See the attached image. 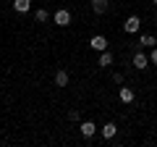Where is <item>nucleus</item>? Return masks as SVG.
Listing matches in <instances>:
<instances>
[{
    "label": "nucleus",
    "instance_id": "nucleus-13",
    "mask_svg": "<svg viewBox=\"0 0 157 147\" xmlns=\"http://www.w3.org/2000/svg\"><path fill=\"white\" fill-rule=\"evenodd\" d=\"M37 21H39V24L47 21V11H45V8H39V11H37Z\"/></svg>",
    "mask_w": 157,
    "mask_h": 147
},
{
    "label": "nucleus",
    "instance_id": "nucleus-14",
    "mask_svg": "<svg viewBox=\"0 0 157 147\" xmlns=\"http://www.w3.org/2000/svg\"><path fill=\"white\" fill-rule=\"evenodd\" d=\"M149 58H152V63L157 66V47H152V55H149Z\"/></svg>",
    "mask_w": 157,
    "mask_h": 147
},
{
    "label": "nucleus",
    "instance_id": "nucleus-2",
    "mask_svg": "<svg viewBox=\"0 0 157 147\" xmlns=\"http://www.w3.org/2000/svg\"><path fill=\"white\" fill-rule=\"evenodd\" d=\"M89 47H92V50H97V53H102V50H107V40L102 37V34H94V37L89 40Z\"/></svg>",
    "mask_w": 157,
    "mask_h": 147
},
{
    "label": "nucleus",
    "instance_id": "nucleus-6",
    "mask_svg": "<svg viewBox=\"0 0 157 147\" xmlns=\"http://www.w3.org/2000/svg\"><path fill=\"white\" fill-rule=\"evenodd\" d=\"M134 89H131V87H121V102H126V105H128V102H134Z\"/></svg>",
    "mask_w": 157,
    "mask_h": 147
},
{
    "label": "nucleus",
    "instance_id": "nucleus-8",
    "mask_svg": "<svg viewBox=\"0 0 157 147\" xmlns=\"http://www.w3.org/2000/svg\"><path fill=\"white\" fill-rule=\"evenodd\" d=\"M147 63H149V58H147L141 50L134 53V66H136V68H147Z\"/></svg>",
    "mask_w": 157,
    "mask_h": 147
},
{
    "label": "nucleus",
    "instance_id": "nucleus-10",
    "mask_svg": "<svg viewBox=\"0 0 157 147\" xmlns=\"http://www.w3.org/2000/svg\"><path fill=\"white\" fill-rule=\"evenodd\" d=\"M92 11L94 13H105L107 11V0H92Z\"/></svg>",
    "mask_w": 157,
    "mask_h": 147
},
{
    "label": "nucleus",
    "instance_id": "nucleus-4",
    "mask_svg": "<svg viewBox=\"0 0 157 147\" xmlns=\"http://www.w3.org/2000/svg\"><path fill=\"white\" fill-rule=\"evenodd\" d=\"M115 134H118V126L113 124V121H107V124L102 126V137H105V139H113Z\"/></svg>",
    "mask_w": 157,
    "mask_h": 147
},
{
    "label": "nucleus",
    "instance_id": "nucleus-1",
    "mask_svg": "<svg viewBox=\"0 0 157 147\" xmlns=\"http://www.w3.org/2000/svg\"><path fill=\"white\" fill-rule=\"evenodd\" d=\"M123 29H126L128 34H136V32L141 29V18H139V16H128V18H126V24H123Z\"/></svg>",
    "mask_w": 157,
    "mask_h": 147
},
{
    "label": "nucleus",
    "instance_id": "nucleus-3",
    "mask_svg": "<svg viewBox=\"0 0 157 147\" xmlns=\"http://www.w3.org/2000/svg\"><path fill=\"white\" fill-rule=\"evenodd\" d=\"M78 131H81V134H84L86 139H89V137H94V131H97V126H94V121H84V124L78 126Z\"/></svg>",
    "mask_w": 157,
    "mask_h": 147
},
{
    "label": "nucleus",
    "instance_id": "nucleus-9",
    "mask_svg": "<svg viewBox=\"0 0 157 147\" xmlns=\"http://www.w3.org/2000/svg\"><path fill=\"white\" fill-rule=\"evenodd\" d=\"M68 81H71L68 71H58V74H55V84H58V87H68Z\"/></svg>",
    "mask_w": 157,
    "mask_h": 147
},
{
    "label": "nucleus",
    "instance_id": "nucleus-12",
    "mask_svg": "<svg viewBox=\"0 0 157 147\" xmlns=\"http://www.w3.org/2000/svg\"><path fill=\"white\" fill-rule=\"evenodd\" d=\"M141 47H155L157 45V40H155V34H144V37H141V42H139Z\"/></svg>",
    "mask_w": 157,
    "mask_h": 147
},
{
    "label": "nucleus",
    "instance_id": "nucleus-5",
    "mask_svg": "<svg viewBox=\"0 0 157 147\" xmlns=\"http://www.w3.org/2000/svg\"><path fill=\"white\" fill-rule=\"evenodd\" d=\"M55 24L58 26H68V24H71V13L68 11H58L55 13Z\"/></svg>",
    "mask_w": 157,
    "mask_h": 147
},
{
    "label": "nucleus",
    "instance_id": "nucleus-11",
    "mask_svg": "<svg viewBox=\"0 0 157 147\" xmlns=\"http://www.w3.org/2000/svg\"><path fill=\"white\" fill-rule=\"evenodd\" d=\"M110 63H113V55H110L107 50H102V53H100V63H97V66L105 68V66H110Z\"/></svg>",
    "mask_w": 157,
    "mask_h": 147
},
{
    "label": "nucleus",
    "instance_id": "nucleus-15",
    "mask_svg": "<svg viewBox=\"0 0 157 147\" xmlns=\"http://www.w3.org/2000/svg\"><path fill=\"white\" fill-rule=\"evenodd\" d=\"M152 3H155V6H157V0H152Z\"/></svg>",
    "mask_w": 157,
    "mask_h": 147
},
{
    "label": "nucleus",
    "instance_id": "nucleus-7",
    "mask_svg": "<svg viewBox=\"0 0 157 147\" xmlns=\"http://www.w3.org/2000/svg\"><path fill=\"white\" fill-rule=\"evenodd\" d=\"M29 8H32V0H13V11H18V13H26Z\"/></svg>",
    "mask_w": 157,
    "mask_h": 147
}]
</instances>
